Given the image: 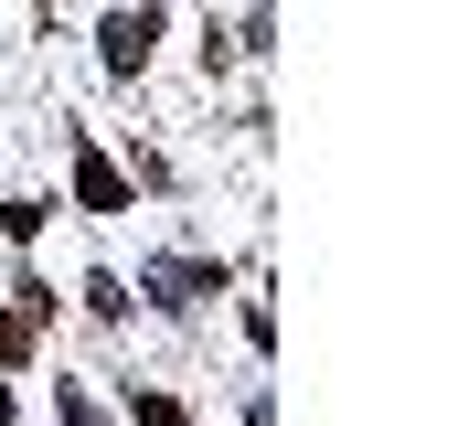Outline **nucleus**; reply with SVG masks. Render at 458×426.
Segmentation results:
<instances>
[{
	"label": "nucleus",
	"instance_id": "obj_1",
	"mask_svg": "<svg viewBox=\"0 0 458 426\" xmlns=\"http://www.w3.org/2000/svg\"><path fill=\"white\" fill-rule=\"evenodd\" d=\"M97 43H107V75H139V64H149V43H160V11H107V32H97Z\"/></svg>",
	"mask_w": 458,
	"mask_h": 426
},
{
	"label": "nucleus",
	"instance_id": "obj_4",
	"mask_svg": "<svg viewBox=\"0 0 458 426\" xmlns=\"http://www.w3.org/2000/svg\"><path fill=\"white\" fill-rule=\"evenodd\" d=\"M128 416H139V426H192V416H182V405H171V395H139Z\"/></svg>",
	"mask_w": 458,
	"mask_h": 426
},
{
	"label": "nucleus",
	"instance_id": "obj_5",
	"mask_svg": "<svg viewBox=\"0 0 458 426\" xmlns=\"http://www.w3.org/2000/svg\"><path fill=\"white\" fill-rule=\"evenodd\" d=\"M54 416H64V426H107V416H97V405H86V395H75V384L54 395Z\"/></svg>",
	"mask_w": 458,
	"mask_h": 426
},
{
	"label": "nucleus",
	"instance_id": "obj_2",
	"mask_svg": "<svg viewBox=\"0 0 458 426\" xmlns=\"http://www.w3.org/2000/svg\"><path fill=\"white\" fill-rule=\"evenodd\" d=\"M75 192H86V213H128V182H117V171L97 160V149L75 160Z\"/></svg>",
	"mask_w": 458,
	"mask_h": 426
},
{
	"label": "nucleus",
	"instance_id": "obj_6",
	"mask_svg": "<svg viewBox=\"0 0 458 426\" xmlns=\"http://www.w3.org/2000/svg\"><path fill=\"white\" fill-rule=\"evenodd\" d=\"M0 416H11V384H0Z\"/></svg>",
	"mask_w": 458,
	"mask_h": 426
},
{
	"label": "nucleus",
	"instance_id": "obj_3",
	"mask_svg": "<svg viewBox=\"0 0 458 426\" xmlns=\"http://www.w3.org/2000/svg\"><path fill=\"white\" fill-rule=\"evenodd\" d=\"M149 288H160V299H171V310H192V299H203V288H225V267H160V277H149Z\"/></svg>",
	"mask_w": 458,
	"mask_h": 426
}]
</instances>
